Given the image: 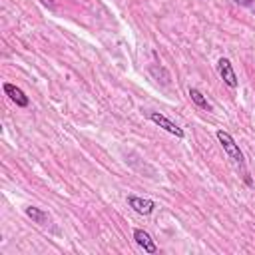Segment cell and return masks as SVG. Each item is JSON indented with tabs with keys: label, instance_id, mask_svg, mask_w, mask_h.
<instances>
[{
	"label": "cell",
	"instance_id": "obj_1",
	"mask_svg": "<svg viewBox=\"0 0 255 255\" xmlns=\"http://www.w3.org/2000/svg\"><path fill=\"white\" fill-rule=\"evenodd\" d=\"M215 135H217V139H219V143H221V147H223V151L227 153V157L233 161V165L241 171V177H243V181L251 187L253 185V179H251V175H249V169H247V165H245V159H243V153H241V149H239V145L235 143V139H233V135L229 133V131H225V129H217L215 131Z\"/></svg>",
	"mask_w": 255,
	"mask_h": 255
},
{
	"label": "cell",
	"instance_id": "obj_2",
	"mask_svg": "<svg viewBox=\"0 0 255 255\" xmlns=\"http://www.w3.org/2000/svg\"><path fill=\"white\" fill-rule=\"evenodd\" d=\"M149 120L155 124V126H159V128H163L167 133H171V135H175L177 139H183L185 137V131L175 124V122H171L167 116H163V114H159V112H149Z\"/></svg>",
	"mask_w": 255,
	"mask_h": 255
},
{
	"label": "cell",
	"instance_id": "obj_3",
	"mask_svg": "<svg viewBox=\"0 0 255 255\" xmlns=\"http://www.w3.org/2000/svg\"><path fill=\"white\" fill-rule=\"evenodd\" d=\"M128 205H129L135 213H139V215H151V213L155 211V207H157L153 199L137 197V195H133V193L128 195Z\"/></svg>",
	"mask_w": 255,
	"mask_h": 255
},
{
	"label": "cell",
	"instance_id": "obj_4",
	"mask_svg": "<svg viewBox=\"0 0 255 255\" xmlns=\"http://www.w3.org/2000/svg\"><path fill=\"white\" fill-rule=\"evenodd\" d=\"M217 72H219V76H221V80L229 86V88H237L239 86V80H237V74H235V70H233V64L227 60V58H219L217 60Z\"/></svg>",
	"mask_w": 255,
	"mask_h": 255
},
{
	"label": "cell",
	"instance_id": "obj_5",
	"mask_svg": "<svg viewBox=\"0 0 255 255\" xmlns=\"http://www.w3.org/2000/svg\"><path fill=\"white\" fill-rule=\"evenodd\" d=\"M4 92H6V96H8L18 108H28V106H30V98H28V96L24 94V90L18 88L16 84L6 82V84H4Z\"/></svg>",
	"mask_w": 255,
	"mask_h": 255
},
{
	"label": "cell",
	"instance_id": "obj_6",
	"mask_svg": "<svg viewBox=\"0 0 255 255\" xmlns=\"http://www.w3.org/2000/svg\"><path fill=\"white\" fill-rule=\"evenodd\" d=\"M133 239H135V243H137L145 253H157V245H155V241L151 239V235H149L147 231H143V229H133Z\"/></svg>",
	"mask_w": 255,
	"mask_h": 255
},
{
	"label": "cell",
	"instance_id": "obj_7",
	"mask_svg": "<svg viewBox=\"0 0 255 255\" xmlns=\"http://www.w3.org/2000/svg\"><path fill=\"white\" fill-rule=\"evenodd\" d=\"M189 98H191V102H193L197 108H201V110H205V112H211V104L207 102V98H205L197 88H191V90H189Z\"/></svg>",
	"mask_w": 255,
	"mask_h": 255
},
{
	"label": "cell",
	"instance_id": "obj_8",
	"mask_svg": "<svg viewBox=\"0 0 255 255\" xmlns=\"http://www.w3.org/2000/svg\"><path fill=\"white\" fill-rule=\"evenodd\" d=\"M26 215L34 221V223H40V225H44L48 219H50V215L44 211V209H40V207H34V205H30V207H26Z\"/></svg>",
	"mask_w": 255,
	"mask_h": 255
},
{
	"label": "cell",
	"instance_id": "obj_9",
	"mask_svg": "<svg viewBox=\"0 0 255 255\" xmlns=\"http://www.w3.org/2000/svg\"><path fill=\"white\" fill-rule=\"evenodd\" d=\"M233 2H237L239 6H245V8H253V2L255 0H233Z\"/></svg>",
	"mask_w": 255,
	"mask_h": 255
},
{
	"label": "cell",
	"instance_id": "obj_10",
	"mask_svg": "<svg viewBox=\"0 0 255 255\" xmlns=\"http://www.w3.org/2000/svg\"><path fill=\"white\" fill-rule=\"evenodd\" d=\"M42 2H44V4H48V6L52 8V2H50V0H42Z\"/></svg>",
	"mask_w": 255,
	"mask_h": 255
}]
</instances>
